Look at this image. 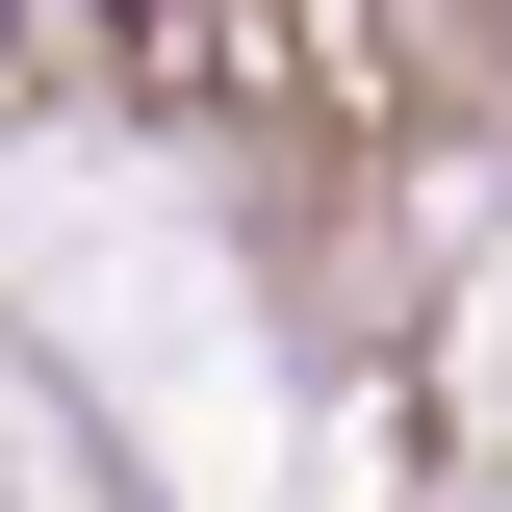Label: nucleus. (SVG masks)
Listing matches in <instances>:
<instances>
[{"mask_svg":"<svg viewBox=\"0 0 512 512\" xmlns=\"http://www.w3.org/2000/svg\"><path fill=\"white\" fill-rule=\"evenodd\" d=\"M26 26H52V0H0V52H26Z\"/></svg>","mask_w":512,"mask_h":512,"instance_id":"f257e3e1","label":"nucleus"},{"mask_svg":"<svg viewBox=\"0 0 512 512\" xmlns=\"http://www.w3.org/2000/svg\"><path fill=\"white\" fill-rule=\"evenodd\" d=\"M77 26H154V0H77Z\"/></svg>","mask_w":512,"mask_h":512,"instance_id":"f03ea898","label":"nucleus"}]
</instances>
